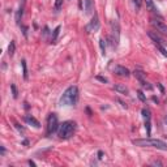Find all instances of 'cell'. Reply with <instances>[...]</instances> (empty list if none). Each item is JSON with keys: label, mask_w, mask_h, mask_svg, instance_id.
Here are the masks:
<instances>
[{"label": "cell", "mask_w": 167, "mask_h": 167, "mask_svg": "<svg viewBox=\"0 0 167 167\" xmlns=\"http://www.w3.org/2000/svg\"><path fill=\"white\" fill-rule=\"evenodd\" d=\"M132 144L141 148H157L159 150H167V144L162 140H155V139H139L133 140Z\"/></svg>", "instance_id": "obj_2"}, {"label": "cell", "mask_w": 167, "mask_h": 167, "mask_svg": "<svg viewBox=\"0 0 167 167\" xmlns=\"http://www.w3.org/2000/svg\"><path fill=\"white\" fill-rule=\"evenodd\" d=\"M14 50H16V45H14V41H11L9 46H8V54H9V56H13Z\"/></svg>", "instance_id": "obj_14"}, {"label": "cell", "mask_w": 167, "mask_h": 167, "mask_svg": "<svg viewBox=\"0 0 167 167\" xmlns=\"http://www.w3.org/2000/svg\"><path fill=\"white\" fill-rule=\"evenodd\" d=\"M130 2H132V5L136 11H139L141 8V0H130Z\"/></svg>", "instance_id": "obj_15"}, {"label": "cell", "mask_w": 167, "mask_h": 167, "mask_svg": "<svg viewBox=\"0 0 167 167\" xmlns=\"http://www.w3.org/2000/svg\"><path fill=\"white\" fill-rule=\"evenodd\" d=\"M99 46H101V50H102V55L105 56L106 55V43H105V39H99Z\"/></svg>", "instance_id": "obj_17"}, {"label": "cell", "mask_w": 167, "mask_h": 167, "mask_svg": "<svg viewBox=\"0 0 167 167\" xmlns=\"http://www.w3.org/2000/svg\"><path fill=\"white\" fill-rule=\"evenodd\" d=\"M59 32H60V26H57L55 30H54V35H52V38H51V42H55L56 41L57 35H59Z\"/></svg>", "instance_id": "obj_18"}, {"label": "cell", "mask_w": 167, "mask_h": 167, "mask_svg": "<svg viewBox=\"0 0 167 167\" xmlns=\"http://www.w3.org/2000/svg\"><path fill=\"white\" fill-rule=\"evenodd\" d=\"M142 115H144V118L145 119H150V111L149 110H146V108H144V110H142Z\"/></svg>", "instance_id": "obj_20"}, {"label": "cell", "mask_w": 167, "mask_h": 167, "mask_svg": "<svg viewBox=\"0 0 167 167\" xmlns=\"http://www.w3.org/2000/svg\"><path fill=\"white\" fill-rule=\"evenodd\" d=\"M59 129V121H57L56 114H50L47 118V125H46V133L47 136L52 135L54 132Z\"/></svg>", "instance_id": "obj_4"}, {"label": "cell", "mask_w": 167, "mask_h": 167, "mask_svg": "<svg viewBox=\"0 0 167 167\" xmlns=\"http://www.w3.org/2000/svg\"><path fill=\"white\" fill-rule=\"evenodd\" d=\"M78 101V89L77 86H69V88L63 93L60 98V106H75Z\"/></svg>", "instance_id": "obj_1"}, {"label": "cell", "mask_w": 167, "mask_h": 167, "mask_svg": "<svg viewBox=\"0 0 167 167\" xmlns=\"http://www.w3.org/2000/svg\"><path fill=\"white\" fill-rule=\"evenodd\" d=\"M21 64H22V71H24V77L27 78V69H26V61L22 60L21 61Z\"/></svg>", "instance_id": "obj_19"}, {"label": "cell", "mask_w": 167, "mask_h": 167, "mask_svg": "<svg viewBox=\"0 0 167 167\" xmlns=\"http://www.w3.org/2000/svg\"><path fill=\"white\" fill-rule=\"evenodd\" d=\"M153 165H155V166H157V165H158V166H162V162H159V161H154V162H153Z\"/></svg>", "instance_id": "obj_24"}, {"label": "cell", "mask_w": 167, "mask_h": 167, "mask_svg": "<svg viewBox=\"0 0 167 167\" xmlns=\"http://www.w3.org/2000/svg\"><path fill=\"white\" fill-rule=\"evenodd\" d=\"M61 7H63V0H56V2H55V7H54L55 12H59Z\"/></svg>", "instance_id": "obj_16"}, {"label": "cell", "mask_w": 167, "mask_h": 167, "mask_svg": "<svg viewBox=\"0 0 167 167\" xmlns=\"http://www.w3.org/2000/svg\"><path fill=\"white\" fill-rule=\"evenodd\" d=\"M97 78L99 80V81H103V82H107V78H103V77H99V76H98Z\"/></svg>", "instance_id": "obj_23"}, {"label": "cell", "mask_w": 167, "mask_h": 167, "mask_svg": "<svg viewBox=\"0 0 167 167\" xmlns=\"http://www.w3.org/2000/svg\"><path fill=\"white\" fill-rule=\"evenodd\" d=\"M112 89L115 90V91H118V93H120V94H128V88H125L124 85H114L112 86Z\"/></svg>", "instance_id": "obj_11"}, {"label": "cell", "mask_w": 167, "mask_h": 167, "mask_svg": "<svg viewBox=\"0 0 167 167\" xmlns=\"http://www.w3.org/2000/svg\"><path fill=\"white\" fill-rule=\"evenodd\" d=\"M112 71H114V73H115V75L121 76V77H128V76L130 75L129 69L125 68V67H123V65H115Z\"/></svg>", "instance_id": "obj_7"}, {"label": "cell", "mask_w": 167, "mask_h": 167, "mask_svg": "<svg viewBox=\"0 0 167 167\" xmlns=\"http://www.w3.org/2000/svg\"><path fill=\"white\" fill-rule=\"evenodd\" d=\"M84 2V9L86 14H90L94 8V0H82Z\"/></svg>", "instance_id": "obj_9"}, {"label": "cell", "mask_w": 167, "mask_h": 167, "mask_svg": "<svg viewBox=\"0 0 167 167\" xmlns=\"http://www.w3.org/2000/svg\"><path fill=\"white\" fill-rule=\"evenodd\" d=\"M148 35H149V37H150L151 39H153V42L155 43L157 46H163V45H165L163 39H162L161 37H159V35H158L157 33H154V32H149V33H148Z\"/></svg>", "instance_id": "obj_8"}, {"label": "cell", "mask_w": 167, "mask_h": 167, "mask_svg": "<svg viewBox=\"0 0 167 167\" xmlns=\"http://www.w3.org/2000/svg\"><path fill=\"white\" fill-rule=\"evenodd\" d=\"M151 25H153L157 29V32H159V33L163 34V35H167V25L163 22V21L154 18V20H151Z\"/></svg>", "instance_id": "obj_6"}, {"label": "cell", "mask_w": 167, "mask_h": 167, "mask_svg": "<svg viewBox=\"0 0 167 167\" xmlns=\"http://www.w3.org/2000/svg\"><path fill=\"white\" fill-rule=\"evenodd\" d=\"M25 121L27 123V124H30V125H33V127H35V128H39L41 127V124H39V121L35 119V118H33V116H30V115H27V116H25Z\"/></svg>", "instance_id": "obj_10"}, {"label": "cell", "mask_w": 167, "mask_h": 167, "mask_svg": "<svg viewBox=\"0 0 167 167\" xmlns=\"http://www.w3.org/2000/svg\"><path fill=\"white\" fill-rule=\"evenodd\" d=\"M99 26H101V24H99V18H98L97 14H94V17L89 21V24L85 26V32H86V33L97 32V30H99Z\"/></svg>", "instance_id": "obj_5"}, {"label": "cell", "mask_w": 167, "mask_h": 167, "mask_svg": "<svg viewBox=\"0 0 167 167\" xmlns=\"http://www.w3.org/2000/svg\"><path fill=\"white\" fill-rule=\"evenodd\" d=\"M145 4H146V8L150 11V12H153V13H157L158 9H157V7L154 4L153 0H145Z\"/></svg>", "instance_id": "obj_12"}, {"label": "cell", "mask_w": 167, "mask_h": 167, "mask_svg": "<svg viewBox=\"0 0 167 167\" xmlns=\"http://www.w3.org/2000/svg\"><path fill=\"white\" fill-rule=\"evenodd\" d=\"M137 94H139V98L142 101V102H145V101H146V98H145V96H144V93L141 91V90H139L137 91Z\"/></svg>", "instance_id": "obj_21"}, {"label": "cell", "mask_w": 167, "mask_h": 167, "mask_svg": "<svg viewBox=\"0 0 167 167\" xmlns=\"http://www.w3.org/2000/svg\"><path fill=\"white\" fill-rule=\"evenodd\" d=\"M166 123H167V116H166Z\"/></svg>", "instance_id": "obj_26"}, {"label": "cell", "mask_w": 167, "mask_h": 167, "mask_svg": "<svg viewBox=\"0 0 167 167\" xmlns=\"http://www.w3.org/2000/svg\"><path fill=\"white\" fill-rule=\"evenodd\" d=\"M11 89L13 91V98H17V90H16V86L14 85H11Z\"/></svg>", "instance_id": "obj_22"}, {"label": "cell", "mask_w": 167, "mask_h": 167, "mask_svg": "<svg viewBox=\"0 0 167 167\" xmlns=\"http://www.w3.org/2000/svg\"><path fill=\"white\" fill-rule=\"evenodd\" d=\"M22 14H24V7L21 5L20 8H18V11H17V13H16V22L17 24H20L21 18H22Z\"/></svg>", "instance_id": "obj_13"}, {"label": "cell", "mask_w": 167, "mask_h": 167, "mask_svg": "<svg viewBox=\"0 0 167 167\" xmlns=\"http://www.w3.org/2000/svg\"><path fill=\"white\" fill-rule=\"evenodd\" d=\"M76 132V123L75 121H64L59 125V129H57V135H59L60 139L63 140H68Z\"/></svg>", "instance_id": "obj_3"}, {"label": "cell", "mask_w": 167, "mask_h": 167, "mask_svg": "<svg viewBox=\"0 0 167 167\" xmlns=\"http://www.w3.org/2000/svg\"><path fill=\"white\" fill-rule=\"evenodd\" d=\"M4 153H5V148L2 146V155H4Z\"/></svg>", "instance_id": "obj_25"}]
</instances>
